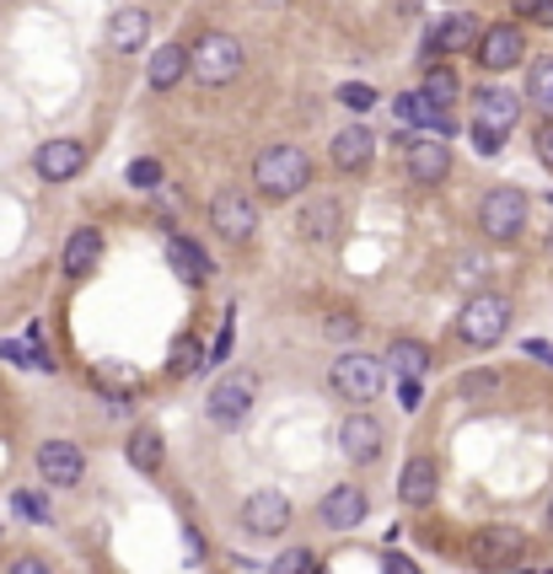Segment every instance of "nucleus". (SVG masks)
Masks as SVG:
<instances>
[{
  "label": "nucleus",
  "instance_id": "obj_1",
  "mask_svg": "<svg viewBox=\"0 0 553 574\" xmlns=\"http://www.w3.org/2000/svg\"><path fill=\"white\" fill-rule=\"evenodd\" d=\"M253 183L269 199H291V194H301L312 183V162H306L301 145H269L253 166Z\"/></svg>",
  "mask_w": 553,
  "mask_h": 574
},
{
  "label": "nucleus",
  "instance_id": "obj_2",
  "mask_svg": "<svg viewBox=\"0 0 553 574\" xmlns=\"http://www.w3.org/2000/svg\"><path fill=\"white\" fill-rule=\"evenodd\" d=\"M511 328V301L500 295V290H478L463 301V317H457V333L478 344V349H489V344H500Z\"/></svg>",
  "mask_w": 553,
  "mask_h": 574
},
{
  "label": "nucleus",
  "instance_id": "obj_3",
  "mask_svg": "<svg viewBox=\"0 0 553 574\" xmlns=\"http://www.w3.org/2000/svg\"><path fill=\"white\" fill-rule=\"evenodd\" d=\"M188 71L199 86H226L242 76V43L231 33H205V39L188 48Z\"/></svg>",
  "mask_w": 553,
  "mask_h": 574
},
{
  "label": "nucleus",
  "instance_id": "obj_4",
  "mask_svg": "<svg viewBox=\"0 0 553 574\" xmlns=\"http://www.w3.org/2000/svg\"><path fill=\"white\" fill-rule=\"evenodd\" d=\"M253 392H258V376L253 370H231V376H220L210 387V398H205V413H210L215 430H237L248 409H253Z\"/></svg>",
  "mask_w": 553,
  "mask_h": 574
},
{
  "label": "nucleus",
  "instance_id": "obj_5",
  "mask_svg": "<svg viewBox=\"0 0 553 574\" xmlns=\"http://www.w3.org/2000/svg\"><path fill=\"white\" fill-rule=\"evenodd\" d=\"M387 381V366L377 360V355H339L334 360V370H328V387L339 392V398H349V403H366V398H377Z\"/></svg>",
  "mask_w": 553,
  "mask_h": 574
},
{
  "label": "nucleus",
  "instance_id": "obj_6",
  "mask_svg": "<svg viewBox=\"0 0 553 574\" xmlns=\"http://www.w3.org/2000/svg\"><path fill=\"white\" fill-rule=\"evenodd\" d=\"M478 226H484L495 242L521 237V226H527V194H521V188H489L484 205H478Z\"/></svg>",
  "mask_w": 553,
  "mask_h": 574
},
{
  "label": "nucleus",
  "instance_id": "obj_7",
  "mask_svg": "<svg viewBox=\"0 0 553 574\" xmlns=\"http://www.w3.org/2000/svg\"><path fill=\"white\" fill-rule=\"evenodd\" d=\"M521 553H527V537L516 527H484L468 542V559L478 570H511V564H521Z\"/></svg>",
  "mask_w": 553,
  "mask_h": 574
},
{
  "label": "nucleus",
  "instance_id": "obj_8",
  "mask_svg": "<svg viewBox=\"0 0 553 574\" xmlns=\"http://www.w3.org/2000/svg\"><path fill=\"white\" fill-rule=\"evenodd\" d=\"M516 119H521V97L511 86H478L473 91V129H489V134H511Z\"/></svg>",
  "mask_w": 553,
  "mask_h": 574
},
{
  "label": "nucleus",
  "instance_id": "obj_9",
  "mask_svg": "<svg viewBox=\"0 0 553 574\" xmlns=\"http://www.w3.org/2000/svg\"><path fill=\"white\" fill-rule=\"evenodd\" d=\"M210 226L226 237V242H248V237L258 231V205L242 194V188H226V194H215Z\"/></svg>",
  "mask_w": 553,
  "mask_h": 574
},
{
  "label": "nucleus",
  "instance_id": "obj_10",
  "mask_svg": "<svg viewBox=\"0 0 553 574\" xmlns=\"http://www.w3.org/2000/svg\"><path fill=\"white\" fill-rule=\"evenodd\" d=\"M473 48H478V65L484 71H511V65L527 59V33L511 28V22H500V28H484Z\"/></svg>",
  "mask_w": 553,
  "mask_h": 574
},
{
  "label": "nucleus",
  "instance_id": "obj_11",
  "mask_svg": "<svg viewBox=\"0 0 553 574\" xmlns=\"http://www.w3.org/2000/svg\"><path fill=\"white\" fill-rule=\"evenodd\" d=\"M39 473L43 484H54V489H76L86 473V456L76 441H43L39 446Z\"/></svg>",
  "mask_w": 553,
  "mask_h": 574
},
{
  "label": "nucleus",
  "instance_id": "obj_12",
  "mask_svg": "<svg viewBox=\"0 0 553 574\" xmlns=\"http://www.w3.org/2000/svg\"><path fill=\"white\" fill-rule=\"evenodd\" d=\"M242 527L253 537H280L285 527H291V499L274 489H258L242 499Z\"/></svg>",
  "mask_w": 553,
  "mask_h": 574
},
{
  "label": "nucleus",
  "instance_id": "obj_13",
  "mask_svg": "<svg viewBox=\"0 0 553 574\" xmlns=\"http://www.w3.org/2000/svg\"><path fill=\"white\" fill-rule=\"evenodd\" d=\"M339 452L349 456L355 467L377 462V456H382V424H377L371 413H349L339 424Z\"/></svg>",
  "mask_w": 553,
  "mask_h": 574
},
{
  "label": "nucleus",
  "instance_id": "obj_14",
  "mask_svg": "<svg viewBox=\"0 0 553 574\" xmlns=\"http://www.w3.org/2000/svg\"><path fill=\"white\" fill-rule=\"evenodd\" d=\"M33 166H39L43 183H71V177L86 166V145L82 140H43Z\"/></svg>",
  "mask_w": 553,
  "mask_h": 574
},
{
  "label": "nucleus",
  "instance_id": "obj_15",
  "mask_svg": "<svg viewBox=\"0 0 553 574\" xmlns=\"http://www.w3.org/2000/svg\"><path fill=\"white\" fill-rule=\"evenodd\" d=\"M328 156H334V166H339V172H360V166L377 156V134H371V129H360V123H349V129H339V134H334Z\"/></svg>",
  "mask_w": 553,
  "mask_h": 574
},
{
  "label": "nucleus",
  "instance_id": "obj_16",
  "mask_svg": "<svg viewBox=\"0 0 553 574\" xmlns=\"http://www.w3.org/2000/svg\"><path fill=\"white\" fill-rule=\"evenodd\" d=\"M317 516H323L334 532H349V527H360V521H366V494L355 489V484H339L334 494H323Z\"/></svg>",
  "mask_w": 553,
  "mask_h": 574
},
{
  "label": "nucleus",
  "instance_id": "obj_17",
  "mask_svg": "<svg viewBox=\"0 0 553 574\" xmlns=\"http://www.w3.org/2000/svg\"><path fill=\"white\" fill-rule=\"evenodd\" d=\"M403 162H409V177L430 188V183H441V177L452 172V151H446L441 140H409V156H403Z\"/></svg>",
  "mask_w": 553,
  "mask_h": 574
},
{
  "label": "nucleus",
  "instance_id": "obj_18",
  "mask_svg": "<svg viewBox=\"0 0 553 574\" xmlns=\"http://www.w3.org/2000/svg\"><path fill=\"white\" fill-rule=\"evenodd\" d=\"M468 43H478V28H473L468 11H457L452 22H441V28L425 33V54H463Z\"/></svg>",
  "mask_w": 553,
  "mask_h": 574
},
{
  "label": "nucleus",
  "instance_id": "obj_19",
  "mask_svg": "<svg viewBox=\"0 0 553 574\" xmlns=\"http://www.w3.org/2000/svg\"><path fill=\"white\" fill-rule=\"evenodd\" d=\"M151 39V11H140V6H129V11H113V22H108V43L129 54V48H140V43Z\"/></svg>",
  "mask_w": 553,
  "mask_h": 574
},
{
  "label": "nucleus",
  "instance_id": "obj_20",
  "mask_svg": "<svg viewBox=\"0 0 553 574\" xmlns=\"http://www.w3.org/2000/svg\"><path fill=\"white\" fill-rule=\"evenodd\" d=\"M167 263L177 269V280H188V285L210 280V258H205V247L188 242V237H167Z\"/></svg>",
  "mask_w": 553,
  "mask_h": 574
},
{
  "label": "nucleus",
  "instance_id": "obj_21",
  "mask_svg": "<svg viewBox=\"0 0 553 574\" xmlns=\"http://www.w3.org/2000/svg\"><path fill=\"white\" fill-rule=\"evenodd\" d=\"M183 76H188V48L162 43V54H151V65H145V82L156 86V91H172Z\"/></svg>",
  "mask_w": 553,
  "mask_h": 574
},
{
  "label": "nucleus",
  "instance_id": "obj_22",
  "mask_svg": "<svg viewBox=\"0 0 553 574\" xmlns=\"http://www.w3.org/2000/svg\"><path fill=\"white\" fill-rule=\"evenodd\" d=\"M97 263H102V237L91 226H76L65 242V274H91Z\"/></svg>",
  "mask_w": 553,
  "mask_h": 574
},
{
  "label": "nucleus",
  "instance_id": "obj_23",
  "mask_svg": "<svg viewBox=\"0 0 553 574\" xmlns=\"http://www.w3.org/2000/svg\"><path fill=\"white\" fill-rule=\"evenodd\" d=\"M398 381H425V366H430V349L425 344H414V338H398L392 349H387V360H382Z\"/></svg>",
  "mask_w": 553,
  "mask_h": 574
},
{
  "label": "nucleus",
  "instance_id": "obj_24",
  "mask_svg": "<svg viewBox=\"0 0 553 574\" xmlns=\"http://www.w3.org/2000/svg\"><path fill=\"white\" fill-rule=\"evenodd\" d=\"M398 494H403V505H430L435 499V462L430 456H414L403 467V478H398Z\"/></svg>",
  "mask_w": 553,
  "mask_h": 574
},
{
  "label": "nucleus",
  "instance_id": "obj_25",
  "mask_svg": "<svg viewBox=\"0 0 553 574\" xmlns=\"http://www.w3.org/2000/svg\"><path fill=\"white\" fill-rule=\"evenodd\" d=\"M301 237H306V242H334V237H339V205H334V199L306 205V215H301Z\"/></svg>",
  "mask_w": 553,
  "mask_h": 574
},
{
  "label": "nucleus",
  "instance_id": "obj_26",
  "mask_svg": "<svg viewBox=\"0 0 553 574\" xmlns=\"http://www.w3.org/2000/svg\"><path fill=\"white\" fill-rule=\"evenodd\" d=\"M398 119H403V123H420V129H452L446 108H435L425 91H409V97H398Z\"/></svg>",
  "mask_w": 553,
  "mask_h": 574
},
{
  "label": "nucleus",
  "instance_id": "obj_27",
  "mask_svg": "<svg viewBox=\"0 0 553 574\" xmlns=\"http://www.w3.org/2000/svg\"><path fill=\"white\" fill-rule=\"evenodd\" d=\"M162 456H167V446H162V435H156V430H134V435H129V467L156 473V467H162Z\"/></svg>",
  "mask_w": 553,
  "mask_h": 574
},
{
  "label": "nucleus",
  "instance_id": "obj_28",
  "mask_svg": "<svg viewBox=\"0 0 553 574\" xmlns=\"http://www.w3.org/2000/svg\"><path fill=\"white\" fill-rule=\"evenodd\" d=\"M420 91H425L435 108H452V102L463 97V86H457V76H452L446 65H430V76H425V86H420Z\"/></svg>",
  "mask_w": 553,
  "mask_h": 574
},
{
  "label": "nucleus",
  "instance_id": "obj_29",
  "mask_svg": "<svg viewBox=\"0 0 553 574\" xmlns=\"http://www.w3.org/2000/svg\"><path fill=\"white\" fill-rule=\"evenodd\" d=\"M527 97H532L543 113H553V54L532 65V76H527Z\"/></svg>",
  "mask_w": 553,
  "mask_h": 574
},
{
  "label": "nucleus",
  "instance_id": "obj_30",
  "mask_svg": "<svg viewBox=\"0 0 553 574\" xmlns=\"http://www.w3.org/2000/svg\"><path fill=\"white\" fill-rule=\"evenodd\" d=\"M205 360H210V355H205V344H199V338H177V344H172L167 370H172V376H188V370H199Z\"/></svg>",
  "mask_w": 553,
  "mask_h": 574
},
{
  "label": "nucleus",
  "instance_id": "obj_31",
  "mask_svg": "<svg viewBox=\"0 0 553 574\" xmlns=\"http://www.w3.org/2000/svg\"><path fill=\"white\" fill-rule=\"evenodd\" d=\"M129 188H140V194H151L156 183H162V162H151V156H140V162H129Z\"/></svg>",
  "mask_w": 553,
  "mask_h": 574
},
{
  "label": "nucleus",
  "instance_id": "obj_32",
  "mask_svg": "<svg viewBox=\"0 0 553 574\" xmlns=\"http://www.w3.org/2000/svg\"><path fill=\"white\" fill-rule=\"evenodd\" d=\"M339 102L349 108V113H366V108H377V86L349 82V86H339Z\"/></svg>",
  "mask_w": 553,
  "mask_h": 574
},
{
  "label": "nucleus",
  "instance_id": "obj_33",
  "mask_svg": "<svg viewBox=\"0 0 553 574\" xmlns=\"http://www.w3.org/2000/svg\"><path fill=\"white\" fill-rule=\"evenodd\" d=\"M97 387H108V392H124V387H134V370L102 366V370H97Z\"/></svg>",
  "mask_w": 553,
  "mask_h": 574
},
{
  "label": "nucleus",
  "instance_id": "obj_34",
  "mask_svg": "<svg viewBox=\"0 0 553 574\" xmlns=\"http://www.w3.org/2000/svg\"><path fill=\"white\" fill-rule=\"evenodd\" d=\"M11 505H17V510H22V516H33V521H48V505H43L39 494H17V499H11Z\"/></svg>",
  "mask_w": 553,
  "mask_h": 574
},
{
  "label": "nucleus",
  "instance_id": "obj_35",
  "mask_svg": "<svg viewBox=\"0 0 553 574\" xmlns=\"http://www.w3.org/2000/svg\"><path fill=\"white\" fill-rule=\"evenodd\" d=\"M306 564H312V553H306V548H291V553H285V559L274 564V574H301Z\"/></svg>",
  "mask_w": 553,
  "mask_h": 574
},
{
  "label": "nucleus",
  "instance_id": "obj_36",
  "mask_svg": "<svg viewBox=\"0 0 553 574\" xmlns=\"http://www.w3.org/2000/svg\"><path fill=\"white\" fill-rule=\"evenodd\" d=\"M323 328H328V338H355V333H360V323H355V317H328V323H323Z\"/></svg>",
  "mask_w": 553,
  "mask_h": 574
},
{
  "label": "nucleus",
  "instance_id": "obj_37",
  "mask_svg": "<svg viewBox=\"0 0 553 574\" xmlns=\"http://www.w3.org/2000/svg\"><path fill=\"white\" fill-rule=\"evenodd\" d=\"M420 398H425L420 381H398V403H403V409H420Z\"/></svg>",
  "mask_w": 553,
  "mask_h": 574
},
{
  "label": "nucleus",
  "instance_id": "obj_38",
  "mask_svg": "<svg viewBox=\"0 0 553 574\" xmlns=\"http://www.w3.org/2000/svg\"><path fill=\"white\" fill-rule=\"evenodd\" d=\"M478 392H495V376H463V398H478Z\"/></svg>",
  "mask_w": 553,
  "mask_h": 574
},
{
  "label": "nucleus",
  "instance_id": "obj_39",
  "mask_svg": "<svg viewBox=\"0 0 553 574\" xmlns=\"http://www.w3.org/2000/svg\"><path fill=\"white\" fill-rule=\"evenodd\" d=\"M538 156H543V162L553 166V119L543 123V129H538Z\"/></svg>",
  "mask_w": 553,
  "mask_h": 574
},
{
  "label": "nucleus",
  "instance_id": "obj_40",
  "mask_svg": "<svg viewBox=\"0 0 553 574\" xmlns=\"http://www.w3.org/2000/svg\"><path fill=\"white\" fill-rule=\"evenodd\" d=\"M11 574H48L43 559H22V564H11Z\"/></svg>",
  "mask_w": 553,
  "mask_h": 574
},
{
  "label": "nucleus",
  "instance_id": "obj_41",
  "mask_svg": "<svg viewBox=\"0 0 553 574\" xmlns=\"http://www.w3.org/2000/svg\"><path fill=\"white\" fill-rule=\"evenodd\" d=\"M382 570H387V574H414V564H409V559H398V553H387Z\"/></svg>",
  "mask_w": 553,
  "mask_h": 574
},
{
  "label": "nucleus",
  "instance_id": "obj_42",
  "mask_svg": "<svg viewBox=\"0 0 553 574\" xmlns=\"http://www.w3.org/2000/svg\"><path fill=\"white\" fill-rule=\"evenodd\" d=\"M527 355H532V360H549V366H553V349H549V344H538V338L527 344Z\"/></svg>",
  "mask_w": 553,
  "mask_h": 574
},
{
  "label": "nucleus",
  "instance_id": "obj_43",
  "mask_svg": "<svg viewBox=\"0 0 553 574\" xmlns=\"http://www.w3.org/2000/svg\"><path fill=\"white\" fill-rule=\"evenodd\" d=\"M532 17H538V22H549V28H553V0H543V6H538Z\"/></svg>",
  "mask_w": 553,
  "mask_h": 574
},
{
  "label": "nucleus",
  "instance_id": "obj_44",
  "mask_svg": "<svg viewBox=\"0 0 553 574\" xmlns=\"http://www.w3.org/2000/svg\"><path fill=\"white\" fill-rule=\"evenodd\" d=\"M516 11H527V17H532V11H538V6H543V0H511Z\"/></svg>",
  "mask_w": 553,
  "mask_h": 574
},
{
  "label": "nucleus",
  "instance_id": "obj_45",
  "mask_svg": "<svg viewBox=\"0 0 553 574\" xmlns=\"http://www.w3.org/2000/svg\"><path fill=\"white\" fill-rule=\"evenodd\" d=\"M549 532H553V499H549Z\"/></svg>",
  "mask_w": 553,
  "mask_h": 574
},
{
  "label": "nucleus",
  "instance_id": "obj_46",
  "mask_svg": "<svg viewBox=\"0 0 553 574\" xmlns=\"http://www.w3.org/2000/svg\"><path fill=\"white\" fill-rule=\"evenodd\" d=\"M549 252H553V231H549Z\"/></svg>",
  "mask_w": 553,
  "mask_h": 574
},
{
  "label": "nucleus",
  "instance_id": "obj_47",
  "mask_svg": "<svg viewBox=\"0 0 553 574\" xmlns=\"http://www.w3.org/2000/svg\"><path fill=\"white\" fill-rule=\"evenodd\" d=\"M549 574H553V570H549Z\"/></svg>",
  "mask_w": 553,
  "mask_h": 574
}]
</instances>
